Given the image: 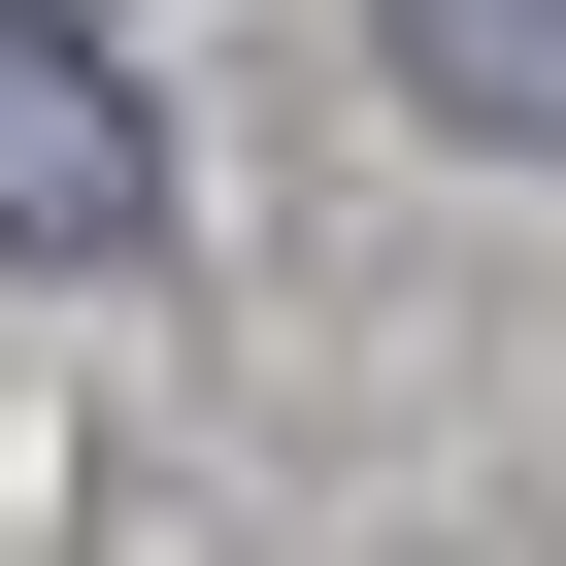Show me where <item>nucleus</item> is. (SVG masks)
Here are the masks:
<instances>
[{
	"instance_id": "nucleus-1",
	"label": "nucleus",
	"mask_w": 566,
	"mask_h": 566,
	"mask_svg": "<svg viewBox=\"0 0 566 566\" xmlns=\"http://www.w3.org/2000/svg\"><path fill=\"white\" fill-rule=\"evenodd\" d=\"M167 233V134H134V67L67 34V0H0V266H134Z\"/></svg>"
},
{
	"instance_id": "nucleus-2",
	"label": "nucleus",
	"mask_w": 566,
	"mask_h": 566,
	"mask_svg": "<svg viewBox=\"0 0 566 566\" xmlns=\"http://www.w3.org/2000/svg\"><path fill=\"white\" fill-rule=\"evenodd\" d=\"M367 34H400V101H433V134L566 167V0H367Z\"/></svg>"
}]
</instances>
